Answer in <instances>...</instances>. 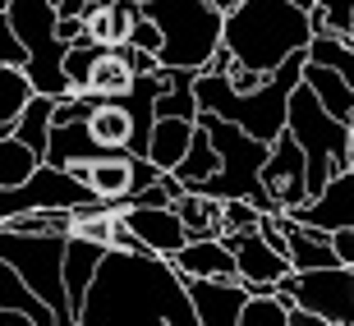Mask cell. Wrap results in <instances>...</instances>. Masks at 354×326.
I'll list each match as a JSON object with an SVG mask.
<instances>
[{"label": "cell", "mask_w": 354, "mask_h": 326, "mask_svg": "<svg viewBox=\"0 0 354 326\" xmlns=\"http://www.w3.org/2000/svg\"><path fill=\"white\" fill-rule=\"evenodd\" d=\"M65 248L69 235H19V230H0V262H10L28 285L60 313V326H79L74 299L65 285Z\"/></svg>", "instance_id": "7"}, {"label": "cell", "mask_w": 354, "mask_h": 326, "mask_svg": "<svg viewBox=\"0 0 354 326\" xmlns=\"http://www.w3.org/2000/svg\"><path fill=\"white\" fill-rule=\"evenodd\" d=\"M331 239H336V253H341V262H350V267H354V225H350V230H336Z\"/></svg>", "instance_id": "36"}, {"label": "cell", "mask_w": 354, "mask_h": 326, "mask_svg": "<svg viewBox=\"0 0 354 326\" xmlns=\"http://www.w3.org/2000/svg\"><path fill=\"white\" fill-rule=\"evenodd\" d=\"M138 157H143V152L111 147V152H102V157H92V161H79V166H69V170H74L79 180H88L97 198H106V202L124 207V202H129V193L138 189Z\"/></svg>", "instance_id": "13"}, {"label": "cell", "mask_w": 354, "mask_h": 326, "mask_svg": "<svg viewBox=\"0 0 354 326\" xmlns=\"http://www.w3.org/2000/svg\"><path fill=\"white\" fill-rule=\"evenodd\" d=\"M0 230H19V235H74V211L69 207L19 211V216H0Z\"/></svg>", "instance_id": "30"}, {"label": "cell", "mask_w": 354, "mask_h": 326, "mask_svg": "<svg viewBox=\"0 0 354 326\" xmlns=\"http://www.w3.org/2000/svg\"><path fill=\"white\" fill-rule=\"evenodd\" d=\"M221 170V152H216V143H212L207 124L198 119V133H194V147H189V157L175 166V175H180L189 189H207V180Z\"/></svg>", "instance_id": "28"}, {"label": "cell", "mask_w": 354, "mask_h": 326, "mask_svg": "<svg viewBox=\"0 0 354 326\" xmlns=\"http://www.w3.org/2000/svg\"><path fill=\"white\" fill-rule=\"evenodd\" d=\"M286 294L327 317L331 326H354V267L350 262H331V267H308V271H290L281 280Z\"/></svg>", "instance_id": "8"}, {"label": "cell", "mask_w": 354, "mask_h": 326, "mask_svg": "<svg viewBox=\"0 0 354 326\" xmlns=\"http://www.w3.org/2000/svg\"><path fill=\"white\" fill-rule=\"evenodd\" d=\"M225 244L235 248L239 258V280L249 289H276L295 271V262L263 235V230H225Z\"/></svg>", "instance_id": "11"}, {"label": "cell", "mask_w": 354, "mask_h": 326, "mask_svg": "<svg viewBox=\"0 0 354 326\" xmlns=\"http://www.w3.org/2000/svg\"><path fill=\"white\" fill-rule=\"evenodd\" d=\"M304 60H308V51L290 55L286 65L272 74V83L258 88V92H239L225 74L203 69V74H198V106L244 124L249 133H258L267 143H276V138L286 133V119H290V97H295V88L304 83Z\"/></svg>", "instance_id": "3"}, {"label": "cell", "mask_w": 354, "mask_h": 326, "mask_svg": "<svg viewBox=\"0 0 354 326\" xmlns=\"http://www.w3.org/2000/svg\"><path fill=\"white\" fill-rule=\"evenodd\" d=\"M124 46H138V51H157V55H161V46H166V32H161V23L143 10V19L133 23V32H129V41H124Z\"/></svg>", "instance_id": "35"}, {"label": "cell", "mask_w": 354, "mask_h": 326, "mask_svg": "<svg viewBox=\"0 0 354 326\" xmlns=\"http://www.w3.org/2000/svg\"><path fill=\"white\" fill-rule=\"evenodd\" d=\"M198 326V308L189 299V280L166 253L111 248L79 308V326Z\"/></svg>", "instance_id": "1"}, {"label": "cell", "mask_w": 354, "mask_h": 326, "mask_svg": "<svg viewBox=\"0 0 354 326\" xmlns=\"http://www.w3.org/2000/svg\"><path fill=\"white\" fill-rule=\"evenodd\" d=\"M317 37L313 14L295 0H244L239 10L225 14V46L267 74L286 65L290 55L308 51Z\"/></svg>", "instance_id": "2"}, {"label": "cell", "mask_w": 354, "mask_h": 326, "mask_svg": "<svg viewBox=\"0 0 354 326\" xmlns=\"http://www.w3.org/2000/svg\"><path fill=\"white\" fill-rule=\"evenodd\" d=\"M263 184H267V193H272L286 211L304 207V202L313 198V189H308V152H304V143L290 129L272 143V157H267Z\"/></svg>", "instance_id": "10"}, {"label": "cell", "mask_w": 354, "mask_h": 326, "mask_svg": "<svg viewBox=\"0 0 354 326\" xmlns=\"http://www.w3.org/2000/svg\"><path fill=\"white\" fill-rule=\"evenodd\" d=\"M175 207H180V216H184V225H189L194 239H221L225 235V198L189 189Z\"/></svg>", "instance_id": "23"}, {"label": "cell", "mask_w": 354, "mask_h": 326, "mask_svg": "<svg viewBox=\"0 0 354 326\" xmlns=\"http://www.w3.org/2000/svg\"><path fill=\"white\" fill-rule=\"evenodd\" d=\"M295 5H304V10H313V5H317V0H295Z\"/></svg>", "instance_id": "38"}, {"label": "cell", "mask_w": 354, "mask_h": 326, "mask_svg": "<svg viewBox=\"0 0 354 326\" xmlns=\"http://www.w3.org/2000/svg\"><path fill=\"white\" fill-rule=\"evenodd\" d=\"M102 152H111V147L97 143L88 119H69V124H55L51 129L46 161H55V166H79V161H92V157H102Z\"/></svg>", "instance_id": "21"}, {"label": "cell", "mask_w": 354, "mask_h": 326, "mask_svg": "<svg viewBox=\"0 0 354 326\" xmlns=\"http://www.w3.org/2000/svg\"><path fill=\"white\" fill-rule=\"evenodd\" d=\"M308 60H317V65H331V69H341L345 79L354 83V41L331 37V32H317V37H313V46H308Z\"/></svg>", "instance_id": "32"}, {"label": "cell", "mask_w": 354, "mask_h": 326, "mask_svg": "<svg viewBox=\"0 0 354 326\" xmlns=\"http://www.w3.org/2000/svg\"><path fill=\"white\" fill-rule=\"evenodd\" d=\"M88 124H92V133H97L102 147H129L133 152V133H138V124H133V111H129L124 97H97Z\"/></svg>", "instance_id": "20"}, {"label": "cell", "mask_w": 354, "mask_h": 326, "mask_svg": "<svg viewBox=\"0 0 354 326\" xmlns=\"http://www.w3.org/2000/svg\"><path fill=\"white\" fill-rule=\"evenodd\" d=\"M143 10L166 32L161 65L207 69L212 55L225 46V10H216L212 0H147Z\"/></svg>", "instance_id": "5"}, {"label": "cell", "mask_w": 354, "mask_h": 326, "mask_svg": "<svg viewBox=\"0 0 354 326\" xmlns=\"http://www.w3.org/2000/svg\"><path fill=\"white\" fill-rule=\"evenodd\" d=\"M28 60H32V51H28V41L14 32V23L0 14V65H24L28 69Z\"/></svg>", "instance_id": "34"}, {"label": "cell", "mask_w": 354, "mask_h": 326, "mask_svg": "<svg viewBox=\"0 0 354 326\" xmlns=\"http://www.w3.org/2000/svg\"><path fill=\"white\" fill-rule=\"evenodd\" d=\"M51 129H55V97L37 92V97L24 106V115L14 119V129H5V133H19L24 143H32L41 157H46V147H51Z\"/></svg>", "instance_id": "29"}, {"label": "cell", "mask_w": 354, "mask_h": 326, "mask_svg": "<svg viewBox=\"0 0 354 326\" xmlns=\"http://www.w3.org/2000/svg\"><path fill=\"white\" fill-rule=\"evenodd\" d=\"M32 97H37V83L24 65H0V133L14 129V119L24 115Z\"/></svg>", "instance_id": "27"}, {"label": "cell", "mask_w": 354, "mask_h": 326, "mask_svg": "<svg viewBox=\"0 0 354 326\" xmlns=\"http://www.w3.org/2000/svg\"><path fill=\"white\" fill-rule=\"evenodd\" d=\"M212 5H216V10H225V14H230V10H239L244 0H212Z\"/></svg>", "instance_id": "37"}, {"label": "cell", "mask_w": 354, "mask_h": 326, "mask_svg": "<svg viewBox=\"0 0 354 326\" xmlns=\"http://www.w3.org/2000/svg\"><path fill=\"white\" fill-rule=\"evenodd\" d=\"M304 83H308V88L322 97V106H327L336 119L354 124V83L345 79L341 69L317 65V60H304Z\"/></svg>", "instance_id": "22"}, {"label": "cell", "mask_w": 354, "mask_h": 326, "mask_svg": "<svg viewBox=\"0 0 354 326\" xmlns=\"http://www.w3.org/2000/svg\"><path fill=\"white\" fill-rule=\"evenodd\" d=\"M138 5H147V0H138Z\"/></svg>", "instance_id": "39"}, {"label": "cell", "mask_w": 354, "mask_h": 326, "mask_svg": "<svg viewBox=\"0 0 354 326\" xmlns=\"http://www.w3.org/2000/svg\"><path fill=\"white\" fill-rule=\"evenodd\" d=\"M106 253H111V244H102V239L69 235V248H65V285H69V299H74V317H79V308H83V299H88L97 271H102Z\"/></svg>", "instance_id": "16"}, {"label": "cell", "mask_w": 354, "mask_h": 326, "mask_svg": "<svg viewBox=\"0 0 354 326\" xmlns=\"http://www.w3.org/2000/svg\"><path fill=\"white\" fill-rule=\"evenodd\" d=\"M253 289L239 276H189V299L198 308V326H239V313Z\"/></svg>", "instance_id": "12"}, {"label": "cell", "mask_w": 354, "mask_h": 326, "mask_svg": "<svg viewBox=\"0 0 354 326\" xmlns=\"http://www.w3.org/2000/svg\"><path fill=\"white\" fill-rule=\"evenodd\" d=\"M194 133H198V119H184V115H157V129H152V143H147V157L157 161L161 170H175L189 147H194Z\"/></svg>", "instance_id": "19"}, {"label": "cell", "mask_w": 354, "mask_h": 326, "mask_svg": "<svg viewBox=\"0 0 354 326\" xmlns=\"http://www.w3.org/2000/svg\"><path fill=\"white\" fill-rule=\"evenodd\" d=\"M295 221L331 230V235H336V230H350L354 225V166L341 170V175H336L317 198H308L304 207H295Z\"/></svg>", "instance_id": "15"}, {"label": "cell", "mask_w": 354, "mask_h": 326, "mask_svg": "<svg viewBox=\"0 0 354 326\" xmlns=\"http://www.w3.org/2000/svg\"><path fill=\"white\" fill-rule=\"evenodd\" d=\"M41 161L46 157L32 143H24L19 133H0V189H19L24 180H32Z\"/></svg>", "instance_id": "26"}, {"label": "cell", "mask_w": 354, "mask_h": 326, "mask_svg": "<svg viewBox=\"0 0 354 326\" xmlns=\"http://www.w3.org/2000/svg\"><path fill=\"white\" fill-rule=\"evenodd\" d=\"M267 211L249 198H225V230H258Z\"/></svg>", "instance_id": "33"}, {"label": "cell", "mask_w": 354, "mask_h": 326, "mask_svg": "<svg viewBox=\"0 0 354 326\" xmlns=\"http://www.w3.org/2000/svg\"><path fill=\"white\" fill-rule=\"evenodd\" d=\"M138 19H143V5H138V0H111V5L88 14V32L102 41V46H124Z\"/></svg>", "instance_id": "24"}, {"label": "cell", "mask_w": 354, "mask_h": 326, "mask_svg": "<svg viewBox=\"0 0 354 326\" xmlns=\"http://www.w3.org/2000/svg\"><path fill=\"white\" fill-rule=\"evenodd\" d=\"M0 313H24L32 326H60V313L14 271L10 262H0Z\"/></svg>", "instance_id": "18"}, {"label": "cell", "mask_w": 354, "mask_h": 326, "mask_svg": "<svg viewBox=\"0 0 354 326\" xmlns=\"http://www.w3.org/2000/svg\"><path fill=\"white\" fill-rule=\"evenodd\" d=\"M0 14L14 23V32L28 41V74L37 83V92L65 102L69 79H65V55L69 41L60 37V0H0Z\"/></svg>", "instance_id": "6"}, {"label": "cell", "mask_w": 354, "mask_h": 326, "mask_svg": "<svg viewBox=\"0 0 354 326\" xmlns=\"http://www.w3.org/2000/svg\"><path fill=\"white\" fill-rule=\"evenodd\" d=\"M92 184L79 180L69 166L41 161L37 175L24 180L19 189H0V216H19V211H37V207H88L92 202Z\"/></svg>", "instance_id": "9"}, {"label": "cell", "mask_w": 354, "mask_h": 326, "mask_svg": "<svg viewBox=\"0 0 354 326\" xmlns=\"http://www.w3.org/2000/svg\"><path fill=\"white\" fill-rule=\"evenodd\" d=\"M286 129L295 133L304 143V152H308V189H313V198L322 193L341 170L354 166V124L331 115L327 106H322V97H317L308 83H299L295 97H290Z\"/></svg>", "instance_id": "4"}, {"label": "cell", "mask_w": 354, "mask_h": 326, "mask_svg": "<svg viewBox=\"0 0 354 326\" xmlns=\"http://www.w3.org/2000/svg\"><path fill=\"white\" fill-rule=\"evenodd\" d=\"M308 14H313L317 32H331V37L354 41V0H317Z\"/></svg>", "instance_id": "31"}, {"label": "cell", "mask_w": 354, "mask_h": 326, "mask_svg": "<svg viewBox=\"0 0 354 326\" xmlns=\"http://www.w3.org/2000/svg\"><path fill=\"white\" fill-rule=\"evenodd\" d=\"M120 216L138 230V239H143L152 253H166V258H175V253L194 239L175 202H129V207H120Z\"/></svg>", "instance_id": "14"}, {"label": "cell", "mask_w": 354, "mask_h": 326, "mask_svg": "<svg viewBox=\"0 0 354 326\" xmlns=\"http://www.w3.org/2000/svg\"><path fill=\"white\" fill-rule=\"evenodd\" d=\"M175 267H180V276L189 280V276H239V258L235 248L221 239H189V244L175 253Z\"/></svg>", "instance_id": "17"}, {"label": "cell", "mask_w": 354, "mask_h": 326, "mask_svg": "<svg viewBox=\"0 0 354 326\" xmlns=\"http://www.w3.org/2000/svg\"><path fill=\"white\" fill-rule=\"evenodd\" d=\"M133 83H138V69H133L129 51H124V46H106V51L97 55V69H92L88 92L92 97H124Z\"/></svg>", "instance_id": "25"}]
</instances>
